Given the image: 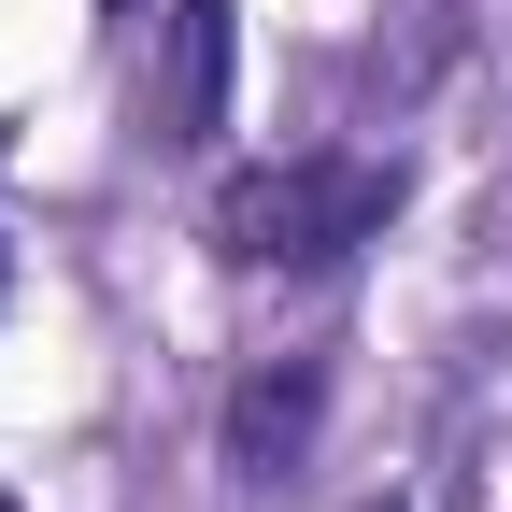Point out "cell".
Returning a JSON list of instances; mask_svg holds the SVG:
<instances>
[{
  "label": "cell",
  "instance_id": "cell-5",
  "mask_svg": "<svg viewBox=\"0 0 512 512\" xmlns=\"http://www.w3.org/2000/svg\"><path fill=\"white\" fill-rule=\"evenodd\" d=\"M100 15H128V0H100Z\"/></svg>",
  "mask_w": 512,
  "mask_h": 512
},
{
  "label": "cell",
  "instance_id": "cell-7",
  "mask_svg": "<svg viewBox=\"0 0 512 512\" xmlns=\"http://www.w3.org/2000/svg\"><path fill=\"white\" fill-rule=\"evenodd\" d=\"M0 512H15V498H0Z\"/></svg>",
  "mask_w": 512,
  "mask_h": 512
},
{
  "label": "cell",
  "instance_id": "cell-4",
  "mask_svg": "<svg viewBox=\"0 0 512 512\" xmlns=\"http://www.w3.org/2000/svg\"><path fill=\"white\" fill-rule=\"evenodd\" d=\"M0 299H15V256H0Z\"/></svg>",
  "mask_w": 512,
  "mask_h": 512
},
{
  "label": "cell",
  "instance_id": "cell-6",
  "mask_svg": "<svg viewBox=\"0 0 512 512\" xmlns=\"http://www.w3.org/2000/svg\"><path fill=\"white\" fill-rule=\"evenodd\" d=\"M370 512H399V498H370Z\"/></svg>",
  "mask_w": 512,
  "mask_h": 512
},
{
  "label": "cell",
  "instance_id": "cell-1",
  "mask_svg": "<svg viewBox=\"0 0 512 512\" xmlns=\"http://www.w3.org/2000/svg\"><path fill=\"white\" fill-rule=\"evenodd\" d=\"M399 214V157H256L214 185V256L228 271H328V256L384 242Z\"/></svg>",
  "mask_w": 512,
  "mask_h": 512
},
{
  "label": "cell",
  "instance_id": "cell-3",
  "mask_svg": "<svg viewBox=\"0 0 512 512\" xmlns=\"http://www.w3.org/2000/svg\"><path fill=\"white\" fill-rule=\"evenodd\" d=\"M313 427H328V370H313V356H271V370L228 384V470L242 484H285L313 456Z\"/></svg>",
  "mask_w": 512,
  "mask_h": 512
},
{
  "label": "cell",
  "instance_id": "cell-2",
  "mask_svg": "<svg viewBox=\"0 0 512 512\" xmlns=\"http://www.w3.org/2000/svg\"><path fill=\"white\" fill-rule=\"evenodd\" d=\"M228 57H242V0H171L157 15V143L200 157L228 128Z\"/></svg>",
  "mask_w": 512,
  "mask_h": 512
}]
</instances>
